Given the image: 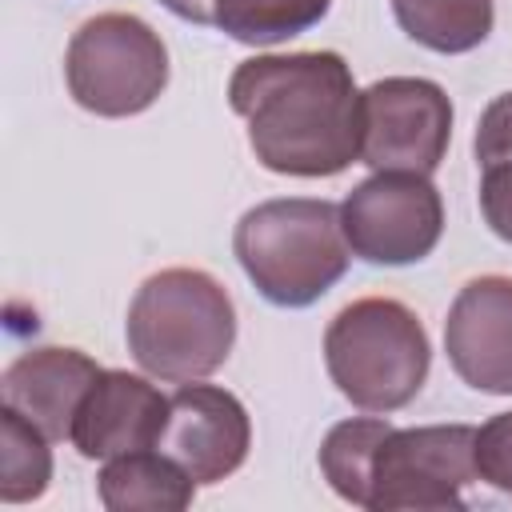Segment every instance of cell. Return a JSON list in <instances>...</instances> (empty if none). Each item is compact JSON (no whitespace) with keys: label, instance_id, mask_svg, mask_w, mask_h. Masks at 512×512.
I'll return each mask as SVG.
<instances>
[{"label":"cell","instance_id":"20","mask_svg":"<svg viewBox=\"0 0 512 512\" xmlns=\"http://www.w3.org/2000/svg\"><path fill=\"white\" fill-rule=\"evenodd\" d=\"M472 148H476V160L480 164H496V160H508L512 156V92L496 96L480 112Z\"/></svg>","mask_w":512,"mask_h":512},{"label":"cell","instance_id":"7","mask_svg":"<svg viewBox=\"0 0 512 512\" xmlns=\"http://www.w3.org/2000/svg\"><path fill=\"white\" fill-rule=\"evenodd\" d=\"M452 140V100L436 80L384 76L360 92V164L432 176Z\"/></svg>","mask_w":512,"mask_h":512},{"label":"cell","instance_id":"6","mask_svg":"<svg viewBox=\"0 0 512 512\" xmlns=\"http://www.w3.org/2000/svg\"><path fill=\"white\" fill-rule=\"evenodd\" d=\"M476 476V428L424 424L388 428L372 452L368 504L372 512H444L464 508V488Z\"/></svg>","mask_w":512,"mask_h":512},{"label":"cell","instance_id":"10","mask_svg":"<svg viewBox=\"0 0 512 512\" xmlns=\"http://www.w3.org/2000/svg\"><path fill=\"white\" fill-rule=\"evenodd\" d=\"M444 352L468 388L512 396V276H476L456 292Z\"/></svg>","mask_w":512,"mask_h":512},{"label":"cell","instance_id":"9","mask_svg":"<svg viewBox=\"0 0 512 512\" xmlns=\"http://www.w3.org/2000/svg\"><path fill=\"white\" fill-rule=\"evenodd\" d=\"M156 448L168 452L196 484H220L248 460V408L220 384L188 380L168 396V424Z\"/></svg>","mask_w":512,"mask_h":512},{"label":"cell","instance_id":"14","mask_svg":"<svg viewBox=\"0 0 512 512\" xmlns=\"http://www.w3.org/2000/svg\"><path fill=\"white\" fill-rule=\"evenodd\" d=\"M392 16L416 44L460 56L488 40L496 8L492 0H392Z\"/></svg>","mask_w":512,"mask_h":512},{"label":"cell","instance_id":"5","mask_svg":"<svg viewBox=\"0 0 512 512\" xmlns=\"http://www.w3.org/2000/svg\"><path fill=\"white\" fill-rule=\"evenodd\" d=\"M72 100L92 116H136L168 88V48L160 32L132 12H100L84 20L64 52Z\"/></svg>","mask_w":512,"mask_h":512},{"label":"cell","instance_id":"2","mask_svg":"<svg viewBox=\"0 0 512 512\" xmlns=\"http://www.w3.org/2000/svg\"><path fill=\"white\" fill-rule=\"evenodd\" d=\"M132 360L168 384L212 376L236 344L228 288L204 268H164L148 276L124 320Z\"/></svg>","mask_w":512,"mask_h":512},{"label":"cell","instance_id":"18","mask_svg":"<svg viewBox=\"0 0 512 512\" xmlns=\"http://www.w3.org/2000/svg\"><path fill=\"white\" fill-rule=\"evenodd\" d=\"M476 476L512 496V412H500L476 428Z\"/></svg>","mask_w":512,"mask_h":512},{"label":"cell","instance_id":"19","mask_svg":"<svg viewBox=\"0 0 512 512\" xmlns=\"http://www.w3.org/2000/svg\"><path fill=\"white\" fill-rule=\"evenodd\" d=\"M480 212L484 224L512 244V156L496 164H480Z\"/></svg>","mask_w":512,"mask_h":512},{"label":"cell","instance_id":"11","mask_svg":"<svg viewBox=\"0 0 512 512\" xmlns=\"http://www.w3.org/2000/svg\"><path fill=\"white\" fill-rule=\"evenodd\" d=\"M168 424V396L120 368H104L88 396L80 400L76 424H72V448L84 460H112L124 452L156 448Z\"/></svg>","mask_w":512,"mask_h":512},{"label":"cell","instance_id":"16","mask_svg":"<svg viewBox=\"0 0 512 512\" xmlns=\"http://www.w3.org/2000/svg\"><path fill=\"white\" fill-rule=\"evenodd\" d=\"M392 424L376 416H352L328 428L324 444H320V472L332 484V492L356 508L368 504V468H372V452L384 440Z\"/></svg>","mask_w":512,"mask_h":512},{"label":"cell","instance_id":"12","mask_svg":"<svg viewBox=\"0 0 512 512\" xmlns=\"http://www.w3.org/2000/svg\"><path fill=\"white\" fill-rule=\"evenodd\" d=\"M100 372L104 368L80 348H32L4 368L0 396L8 408H16L56 444V440H72L80 400L88 396Z\"/></svg>","mask_w":512,"mask_h":512},{"label":"cell","instance_id":"1","mask_svg":"<svg viewBox=\"0 0 512 512\" xmlns=\"http://www.w3.org/2000/svg\"><path fill=\"white\" fill-rule=\"evenodd\" d=\"M256 160L276 176H336L360 160V88L340 52L252 56L228 80Z\"/></svg>","mask_w":512,"mask_h":512},{"label":"cell","instance_id":"21","mask_svg":"<svg viewBox=\"0 0 512 512\" xmlns=\"http://www.w3.org/2000/svg\"><path fill=\"white\" fill-rule=\"evenodd\" d=\"M168 12L192 24H216V0H160Z\"/></svg>","mask_w":512,"mask_h":512},{"label":"cell","instance_id":"3","mask_svg":"<svg viewBox=\"0 0 512 512\" xmlns=\"http://www.w3.org/2000/svg\"><path fill=\"white\" fill-rule=\"evenodd\" d=\"M232 252L256 292L280 308L316 304L352 260L340 204L284 196L248 208L232 232Z\"/></svg>","mask_w":512,"mask_h":512},{"label":"cell","instance_id":"8","mask_svg":"<svg viewBox=\"0 0 512 512\" xmlns=\"http://www.w3.org/2000/svg\"><path fill=\"white\" fill-rule=\"evenodd\" d=\"M340 224L352 256L388 268L416 264L440 244L444 200L420 172H372L344 196Z\"/></svg>","mask_w":512,"mask_h":512},{"label":"cell","instance_id":"17","mask_svg":"<svg viewBox=\"0 0 512 512\" xmlns=\"http://www.w3.org/2000/svg\"><path fill=\"white\" fill-rule=\"evenodd\" d=\"M52 440L28 424L16 408H0V500L28 504L48 492L52 480Z\"/></svg>","mask_w":512,"mask_h":512},{"label":"cell","instance_id":"13","mask_svg":"<svg viewBox=\"0 0 512 512\" xmlns=\"http://www.w3.org/2000/svg\"><path fill=\"white\" fill-rule=\"evenodd\" d=\"M100 504L112 512H180L196 496V480L160 448H140L104 460Z\"/></svg>","mask_w":512,"mask_h":512},{"label":"cell","instance_id":"4","mask_svg":"<svg viewBox=\"0 0 512 512\" xmlns=\"http://www.w3.org/2000/svg\"><path fill=\"white\" fill-rule=\"evenodd\" d=\"M324 364L344 400L384 416L416 400L428 380L432 344L408 304L364 296L332 316L324 332Z\"/></svg>","mask_w":512,"mask_h":512},{"label":"cell","instance_id":"15","mask_svg":"<svg viewBox=\"0 0 512 512\" xmlns=\"http://www.w3.org/2000/svg\"><path fill=\"white\" fill-rule=\"evenodd\" d=\"M332 0H216V28L240 44H284L328 16Z\"/></svg>","mask_w":512,"mask_h":512}]
</instances>
